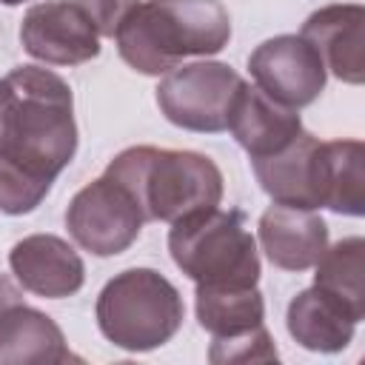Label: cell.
<instances>
[{"label":"cell","instance_id":"6da1fadb","mask_svg":"<svg viewBox=\"0 0 365 365\" xmlns=\"http://www.w3.org/2000/svg\"><path fill=\"white\" fill-rule=\"evenodd\" d=\"M0 120V211L31 214L57 174L77 154L74 94L40 66H17L6 77Z\"/></svg>","mask_w":365,"mask_h":365},{"label":"cell","instance_id":"7a4b0ae2","mask_svg":"<svg viewBox=\"0 0 365 365\" xmlns=\"http://www.w3.org/2000/svg\"><path fill=\"white\" fill-rule=\"evenodd\" d=\"M114 40L125 66L160 77L185 57L220 54L231 40V17L220 0H145L123 17Z\"/></svg>","mask_w":365,"mask_h":365},{"label":"cell","instance_id":"3957f363","mask_svg":"<svg viewBox=\"0 0 365 365\" xmlns=\"http://www.w3.org/2000/svg\"><path fill=\"white\" fill-rule=\"evenodd\" d=\"M106 174L125 185L154 222H177L222 202V171L200 151L131 145L106 165Z\"/></svg>","mask_w":365,"mask_h":365},{"label":"cell","instance_id":"277c9868","mask_svg":"<svg viewBox=\"0 0 365 365\" xmlns=\"http://www.w3.org/2000/svg\"><path fill=\"white\" fill-rule=\"evenodd\" d=\"M168 251L194 285L248 288L259 282L257 240L237 208L217 205L171 222Z\"/></svg>","mask_w":365,"mask_h":365},{"label":"cell","instance_id":"5b68a950","mask_svg":"<svg viewBox=\"0 0 365 365\" xmlns=\"http://www.w3.org/2000/svg\"><path fill=\"white\" fill-rule=\"evenodd\" d=\"M100 334L131 354L165 345L185 319V305L171 279L154 268H125L108 279L94 305Z\"/></svg>","mask_w":365,"mask_h":365},{"label":"cell","instance_id":"8992f818","mask_svg":"<svg viewBox=\"0 0 365 365\" xmlns=\"http://www.w3.org/2000/svg\"><path fill=\"white\" fill-rule=\"evenodd\" d=\"M242 86L245 80L228 63L200 60L163 74L157 86V106L177 128L220 134L228 131V117Z\"/></svg>","mask_w":365,"mask_h":365},{"label":"cell","instance_id":"52a82bcc","mask_svg":"<svg viewBox=\"0 0 365 365\" xmlns=\"http://www.w3.org/2000/svg\"><path fill=\"white\" fill-rule=\"evenodd\" d=\"M143 222L145 217L137 200L108 174L83 185L66 208V228L71 240L94 257H117L131 248Z\"/></svg>","mask_w":365,"mask_h":365},{"label":"cell","instance_id":"ba28073f","mask_svg":"<svg viewBox=\"0 0 365 365\" xmlns=\"http://www.w3.org/2000/svg\"><path fill=\"white\" fill-rule=\"evenodd\" d=\"M254 86L288 108L311 106L325 88V66L302 34H277L259 43L248 57Z\"/></svg>","mask_w":365,"mask_h":365},{"label":"cell","instance_id":"9c48e42d","mask_svg":"<svg viewBox=\"0 0 365 365\" xmlns=\"http://www.w3.org/2000/svg\"><path fill=\"white\" fill-rule=\"evenodd\" d=\"M26 54L48 66H80L100 54V34L74 0L34 3L20 23Z\"/></svg>","mask_w":365,"mask_h":365},{"label":"cell","instance_id":"30bf717a","mask_svg":"<svg viewBox=\"0 0 365 365\" xmlns=\"http://www.w3.org/2000/svg\"><path fill=\"white\" fill-rule=\"evenodd\" d=\"M259 188L279 205L322 208V140L299 131L285 148L251 160Z\"/></svg>","mask_w":365,"mask_h":365},{"label":"cell","instance_id":"8fae6325","mask_svg":"<svg viewBox=\"0 0 365 365\" xmlns=\"http://www.w3.org/2000/svg\"><path fill=\"white\" fill-rule=\"evenodd\" d=\"M9 268L23 291L46 299H63L83 288L86 265L74 245L54 234H29L9 251Z\"/></svg>","mask_w":365,"mask_h":365},{"label":"cell","instance_id":"7c38bea8","mask_svg":"<svg viewBox=\"0 0 365 365\" xmlns=\"http://www.w3.org/2000/svg\"><path fill=\"white\" fill-rule=\"evenodd\" d=\"M365 9L359 3H331L308 14L302 37L322 57L325 71L336 80L359 86L365 80Z\"/></svg>","mask_w":365,"mask_h":365},{"label":"cell","instance_id":"4fadbf2b","mask_svg":"<svg viewBox=\"0 0 365 365\" xmlns=\"http://www.w3.org/2000/svg\"><path fill=\"white\" fill-rule=\"evenodd\" d=\"M257 234L268 262L282 271H308L328 248V225L311 208L274 202L262 211Z\"/></svg>","mask_w":365,"mask_h":365},{"label":"cell","instance_id":"5bb4252c","mask_svg":"<svg viewBox=\"0 0 365 365\" xmlns=\"http://www.w3.org/2000/svg\"><path fill=\"white\" fill-rule=\"evenodd\" d=\"M228 131L234 134L240 148L251 160H257V157H268L285 148L302 131V120L297 108H288L271 100L268 94H262L257 86L245 83L231 108Z\"/></svg>","mask_w":365,"mask_h":365},{"label":"cell","instance_id":"9a60e30c","mask_svg":"<svg viewBox=\"0 0 365 365\" xmlns=\"http://www.w3.org/2000/svg\"><path fill=\"white\" fill-rule=\"evenodd\" d=\"M356 317L328 291L311 285L288 302L285 325L297 345L317 354H339L351 345L356 331Z\"/></svg>","mask_w":365,"mask_h":365},{"label":"cell","instance_id":"2e32d148","mask_svg":"<svg viewBox=\"0 0 365 365\" xmlns=\"http://www.w3.org/2000/svg\"><path fill=\"white\" fill-rule=\"evenodd\" d=\"M74 359L60 325L23 302L0 314V365H60Z\"/></svg>","mask_w":365,"mask_h":365},{"label":"cell","instance_id":"e0dca14e","mask_svg":"<svg viewBox=\"0 0 365 365\" xmlns=\"http://www.w3.org/2000/svg\"><path fill=\"white\" fill-rule=\"evenodd\" d=\"M194 311L200 328H205L211 339H234L265 325V302L257 285L248 288L197 285Z\"/></svg>","mask_w":365,"mask_h":365},{"label":"cell","instance_id":"ac0fdd59","mask_svg":"<svg viewBox=\"0 0 365 365\" xmlns=\"http://www.w3.org/2000/svg\"><path fill=\"white\" fill-rule=\"evenodd\" d=\"M322 208L345 217L365 214V148L359 140L322 143Z\"/></svg>","mask_w":365,"mask_h":365},{"label":"cell","instance_id":"d6986e66","mask_svg":"<svg viewBox=\"0 0 365 365\" xmlns=\"http://www.w3.org/2000/svg\"><path fill=\"white\" fill-rule=\"evenodd\" d=\"M314 285L351 308L356 319L365 317V240L345 237L322 251L314 262Z\"/></svg>","mask_w":365,"mask_h":365},{"label":"cell","instance_id":"ffe728a7","mask_svg":"<svg viewBox=\"0 0 365 365\" xmlns=\"http://www.w3.org/2000/svg\"><path fill=\"white\" fill-rule=\"evenodd\" d=\"M208 359L217 365H222V362H274V359H279V354L274 348L268 328L262 325V328L234 336V339H211Z\"/></svg>","mask_w":365,"mask_h":365},{"label":"cell","instance_id":"44dd1931","mask_svg":"<svg viewBox=\"0 0 365 365\" xmlns=\"http://www.w3.org/2000/svg\"><path fill=\"white\" fill-rule=\"evenodd\" d=\"M74 3L88 14L100 37H114L123 17L137 6V0H74Z\"/></svg>","mask_w":365,"mask_h":365},{"label":"cell","instance_id":"7402d4cb","mask_svg":"<svg viewBox=\"0 0 365 365\" xmlns=\"http://www.w3.org/2000/svg\"><path fill=\"white\" fill-rule=\"evenodd\" d=\"M14 302H20V299H17V291H14V285L0 274V314H3L9 305H14Z\"/></svg>","mask_w":365,"mask_h":365},{"label":"cell","instance_id":"603a6c76","mask_svg":"<svg viewBox=\"0 0 365 365\" xmlns=\"http://www.w3.org/2000/svg\"><path fill=\"white\" fill-rule=\"evenodd\" d=\"M3 6H20V3H26V0H0Z\"/></svg>","mask_w":365,"mask_h":365}]
</instances>
